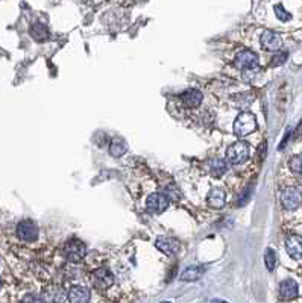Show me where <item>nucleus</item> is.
<instances>
[{
	"label": "nucleus",
	"mask_w": 302,
	"mask_h": 303,
	"mask_svg": "<svg viewBox=\"0 0 302 303\" xmlns=\"http://www.w3.org/2000/svg\"><path fill=\"white\" fill-rule=\"evenodd\" d=\"M63 256L69 262H73V264L81 262L87 256V246H85V243H82L78 238L69 239L64 244V247H63Z\"/></svg>",
	"instance_id": "nucleus-1"
},
{
	"label": "nucleus",
	"mask_w": 302,
	"mask_h": 303,
	"mask_svg": "<svg viewBox=\"0 0 302 303\" xmlns=\"http://www.w3.org/2000/svg\"><path fill=\"white\" fill-rule=\"evenodd\" d=\"M257 128H258L257 118L250 112H241L234 122V134L240 138L250 135L252 132L257 131Z\"/></svg>",
	"instance_id": "nucleus-2"
},
{
	"label": "nucleus",
	"mask_w": 302,
	"mask_h": 303,
	"mask_svg": "<svg viewBox=\"0 0 302 303\" xmlns=\"http://www.w3.org/2000/svg\"><path fill=\"white\" fill-rule=\"evenodd\" d=\"M249 158V144L244 141H237L231 144L226 150V162L231 165H240Z\"/></svg>",
	"instance_id": "nucleus-3"
},
{
	"label": "nucleus",
	"mask_w": 302,
	"mask_h": 303,
	"mask_svg": "<svg viewBox=\"0 0 302 303\" xmlns=\"http://www.w3.org/2000/svg\"><path fill=\"white\" fill-rule=\"evenodd\" d=\"M279 200L287 211H294L300 206V190L297 187H287L281 191Z\"/></svg>",
	"instance_id": "nucleus-4"
},
{
	"label": "nucleus",
	"mask_w": 302,
	"mask_h": 303,
	"mask_svg": "<svg viewBox=\"0 0 302 303\" xmlns=\"http://www.w3.org/2000/svg\"><path fill=\"white\" fill-rule=\"evenodd\" d=\"M19 239L22 241H26V243H34L38 239V235H40V229L38 226L31 221V220H23L17 224V230H16Z\"/></svg>",
	"instance_id": "nucleus-5"
},
{
	"label": "nucleus",
	"mask_w": 302,
	"mask_h": 303,
	"mask_svg": "<svg viewBox=\"0 0 302 303\" xmlns=\"http://www.w3.org/2000/svg\"><path fill=\"white\" fill-rule=\"evenodd\" d=\"M91 283L97 289H108L114 285V274L108 268H96L91 273Z\"/></svg>",
	"instance_id": "nucleus-6"
},
{
	"label": "nucleus",
	"mask_w": 302,
	"mask_h": 303,
	"mask_svg": "<svg viewBox=\"0 0 302 303\" xmlns=\"http://www.w3.org/2000/svg\"><path fill=\"white\" fill-rule=\"evenodd\" d=\"M234 64L240 70H250L255 69L258 64V55L252 50H241L240 53L235 55Z\"/></svg>",
	"instance_id": "nucleus-7"
},
{
	"label": "nucleus",
	"mask_w": 302,
	"mask_h": 303,
	"mask_svg": "<svg viewBox=\"0 0 302 303\" xmlns=\"http://www.w3.org/2000/svg\"><path fill=\"white\" fill-rule=\"evenodd\" d=\"M170 200L169 197L164 194V193H154L147 197L146 200V206L150 212H155V214H161L167 209Z\"/></svg>",
	"instance_id": "nucleus-8"
},
{
	"label": "nucleus",
	"mask_w": 302,
	"mask_h": 303,
	"mask_svg": "<svg viewBox=\"0 0 302 303\" xmlns=\"http://www.w3.org/2000/svg\"><path fill=\"white\" fill-rule=\"evenodd\" d=\"M260 43L261 46L266 49V50H270V52H276L282 47L284 41L281 38V35L278 32H273V31H264L261 34V38H260Z\"/></svg>",
	"instance_id": "nucleus-9"
},
{
	"label": "nucleus",
	"mask_w": 302,
	"mask_h": 303,
	"mask_svg": "<svg viewBox=\"0 0 302 303\" xmlns=\"http://www.w3.org/2000/svg\"><path fill=\"white\" fill-rule=\"evenodd\" d=\"M155 246H157V249H158L160 252H163V253L167 255V256H172V255L178 253V250H179V247H181L179 241L175 239V238H170V236H160V238L157 239Z\"/></svg>",
	"instance_id": "nucleus-10"
},
{
	"label": "nucleus",
	"mask_w": 302,
	"mask_h": 303,
	"mask_svg": "<svg viewBox=\"0 0 302 303\" xmlns=\"http://www.w3.org/2000/svg\"><path fill=\"white\" fill-rule=\"evenodd\" d=\"M299 295V286L294 280L291 279H285L281 282L279 285V298L284 300V301H288V300H293Z\"/></svg>",
	"instance_id": "nucleus-11"
},
{
	"label": "nucleus",
	"mask_w": 302,
	"mask_h": 303,
	"mask_svg": "<svg viewBox=\"0 0 302 303\" xmlns=\"http://www.w3.org/2000/svg\"><path fill=\"white\" fill-rule=\"evenodd\" d=\"M202 100H204V94H202L199 90H194V88L187 90V91L182 93V96H181V103H182V106H184V108H188V109H193V108L200 106Z\"/></svg>",
	"instance_id": "nucleus-12"
},
{
	"label": "nucleus",
	"mask_w": 302,
	"mask_h": 303,
	"mask_svg": "<svg viewBox=\"0 0 302 303\" xmlns=\"http://www.w3.org/2000/svg\"><path fill=\"white\" fill-rule=\"evenodd\" d=\"M67 297H69L70 303H88L90 301V289L85 286L76 285V286L70 288Z\"/></svg>",
	"instance_id": "nucleus-13"
},
{
	"label": "nucleus",
	"mask_w": 302,
	"mask_h": 303,
	"mask_svg": "<svg viewBox=\"0 0 302 303\" xmlns=\"http://www.w3.org/2000/svg\"><path fill=\"white\" fill-rule=\"evenodd\" d=\"M285 249L288 252V255L293 258V259H300V255H302V243H300V236L299 235H290L287 239H285Z\"/></svg>",
	"instance_id": "nucleus-14"
},
{
	"label": "nucleus",
	"mask_w": 302,
	"mask_h": 303,
	"mask_svg": "<svg viewBox=\"0 0 302 303\" xmlns=\"http://www.w3.org/2000/svg\"><path fill=\"white\" fill-rule=\"evenodd\" d=\"M228 170V164L225 159H220V158H214L208 162V171L213 177H220L226 173Z\"/></svg>",
	"instance_id": "nucleus-15"
},
{
	"label": "nucleus",
	"mask_w": 302,
	"mask_h": 303,
	"mask_svg": "<svg viewBox=\"0 0 302 303\" xmlns=\"http://www.w3.org/2000/svg\"><path fill=\"white\" fill-rule=\"evenodd\" d=\"M225 200H226V194H225V191L220 190V188H213V190L210 191L208 197H207L208 205L213 206V208H222V206L225 205Z\"/></svg>",
	"instance_id": "nucleus-16"
},
{
	"label": "nucleus",
	"mask_w": 302,
	"mask_h": 303,
	"mask_svg": "<svg viewBox=\"0 0 302 303\" xmlns=\"http://www.w3.org/2000/svg\"><path fill=\"white\" fill-rule=\"evenodd\" d=\"M205 273V268L204 267H199V265H191V267H187L182 274H181V279L185 280V282H194V280H199Z\"/></svg>",
	"instance_id": "nucleus-17"
},
{
	"label": "nucleus",
	"mask_w": 302,
	"mask_h": 303,
	"mask_svg": "<svg viewBox=\"0 0 302 303\" xmlns=\"http://www.w3.org/2000/svg\"><path fill=\"white\" fill-rule=\"evenodd\" d=\"M31 35L35 41H46L49 38V29L43 23H34L31 26Z\"/></svg>",
	"instance_id": "nucleus-18"
},
{
	"label": "nucleus",
	"mask_w": 302,
	"mask_h": 303,
	"mask_svg": "<svg viewBox=\"0 0 302 303\" xmlns=\"http://www.w3.org/2000/svg\"><path fill=\"white\" fill-rule=\"evenodd\" d=\"M46 297L49 298V301L52 303H64L66 301V292L61 286L54 285L46 291Z\"/></svg>",
	"instance_id": "nucleus-19"
},
{
	"label": "nucleus",
	"mask_w": 302,
	"mask_h": 303,
	"mask_svg": "<svg viewBox=\"0 0 302 303\" xmlns=\"http://www.w3.org/2000/svg\"><path fill=\"white\" fill-rule=\"evenodd\" d=\"M126 150H128V144H126L123 140H120V138L114 140V141L111 143V146H110V155L114 156V158L123 156V155L126 153Z\"/></svg>",
	"instance_id": "nucleus-20"
},
{
	"label": "nucleus",
	"mask_w": 302,
	"mask_h": 303,
	"mask_svg": "<svg viewBox=\"0 0 302 303\" xmlns=\"http://www.w3.org/2000/svg\"><path fill=\"white\" fill-rule=\"evenodd\" d=\"M264 264H266V268L269 271H273L275 267H276V253L273 249H267L266 253H264Z\"/></svg>",
	"instance_id": "nucleus-21"
},
{
	"label": "nucleus",
	"mask_w": 302,
	"mask_h": 303,
	"mask_svg": "<svg viewBox=\"0 0 302 303\" xmlns=\"http://www.w3.org/2000/svg\"><path fill=\"white\" fill-rule=\"evenodd\" d=\"M275 14H276V17H278L281 22H288V20L291 19V14L287 13V11L284 10L282 5H276V7H275Z\"/></svg>",
	"instance_id": "nucleus-22"
},
{
	"label": "nucleus",
	"mask_w": 302,
	"mask_h": 303,
	"mask_svg": "<svg viewBox=\"0 0 302 303\" xmlns=\"http://www.w3.org/2000/svg\"><path fill=\"white\" fill-rule=\"evenodd\" d=\"M300 161H302L300 155H296V156H293V158L290 159L288 165H290V170H291L293 173H300Z\"/></svg>",
	"instance_id": "nucleus-23"
},
{
	"label": "nucleus",
	"mask_w": 302,
	"mask_h": 303,
	"mask_svg": "<svg viewBox=\"0 0 302 303\" xmlns=\"http://www.w3.org/2000/svg\"><path fill=\"white\" fill-rule=\"evenodd\" d=\"M287 56H288V55H287L285 52H282V53H278V55H275V56H273V59H272V63H270V64H272L273 67H278V66H281V64H284V63L287 61Z\"/></svg>",
	"instance_id": "nucleus-24"
},
{
	"label": "nucleus",
	"mask_w": 302,
	"mask_h": 303,
	"mask_svg": "<svg viewBox=\"0 0 302 303\" xmlns=\"http://www.w3.org/2000/svg\"><path fill=\"white\" fill-rule=\"evenodd\" d=\"M22 303H46L41 297H37V295H34V294H28L23 300H22Z\"/></svg>",
	"instance_id": "nucleus-25"
},
{
	"label": "nucleus",
	"mask_w": 302,
	"mask_h": 303,
	"mask_svg": "<svg viewBox=\"0 0 302 303\" xmlns=\"http://www.w3.org/2000/svg\"><path fill=\"white\" fill-rule=\"evenodd\" d=\"M213 303H228V301H225V300H219V298H216V300H213Z\"/></svg>",
	"instance_id": "nucleus-26"
},
{
	"label": "nucleus",
	"mask_w": 302,
	"mask_h": 303,
	"mask_svg": "<svg viewBox=\"0 0 302 303\" xmlns=\"http://www.w3.org/2000/svg\"><path fill=\"white\" fill-rule=\"evenodd\" d=\"M0 288H2V279H0Z\"/></svg>",
	"instance_id": "nucleus-27"
},
{
	"label": "nucleus",
	"mask_w": 302,
	"mask_h": 303,
	"mask_svg": "<svg viewBox=\"0 0 302 303\" xmlns=\"http://www.w3.org/2000/svg\"><path fill=\"white\" fill-rule=\"evenodd\" d=\"M163 303H170V301H163Z\"/></svg>",
	"instance_id": "nucleus-28"
}]
</instances>
